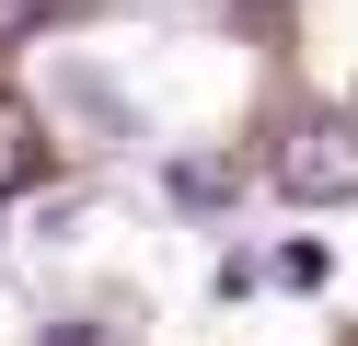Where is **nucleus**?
<instances>
[{
  "instance_id": "obj_1",
  "label": "nucleus",
  "mask_w": 358,
  "mask_h": 346,
  "mask_svg": "<svg viewBox=\"0 0 358 346\" xmlns=\"http://www.w3.org/2000/svg\"><path fill=\"white\" fill-rule=\"evenodd\" d=\"M278 196H301V208H347L358 196V127L347 115H312V127L278 138Z\"/></svg>"
},
{
  "instance_id": "obj_2",
  "label": "nucleus",
  "mask_w": 358,
  "mask_h": 346,
  "mask_svg": "<svg viewBox=\"0 0 358 346\" xmlns=\"http://www.w3.org/2000/svg\"><path fill=\"white\" fill-rule=\"evenodd\" d=\"M35 173H47V138H35V115H24V104H0V196H24Z\"/></svg>"
},
{
  "instance_id": "obj_3",
  "label": "nucleus",
  "mask_w": 358,
  "mask_h": 346,
  "mask_svg": "<svg viewBox=\"0 0 358 346\" xmlns=\"http://www.w3.org/2000/svg\"><path fill=\"white\" fill-rule=\"evenodd\" d=\"M58 0H0V35H24V23H47Z\"/></svg>"
},
{
  "instance_id": "obj_4",
  "label": "nucleus",
  "mask_w": 358,
  "mask_h": 346,
  "mask_svg": "<svg viewBox=\"0 0 358 346\" xmlns=\"http://www.w3.org/2000/svg\"><path fill=\"white\" fill-rule=\"evenodd\" d=\"M47 346H104V335H93V323H58V335H47Z\"/></svg>"
}]
</instances>
